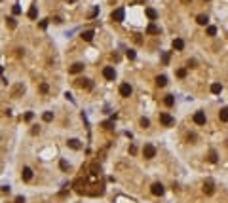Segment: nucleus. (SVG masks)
<instances>
[{
	"instance_id": "obj_19",
	"label": "nucleus",
	"mask_w": 228,
	"mask_h": 203,
	"mask_svg": "<svg viewBox=\"0 0 228 203\" xmlns=\"http://www.w3.org/2000/svg\"><path fill=\"white\" fill-rule=\"evenodd\" d=\"M221 91H222V86L219 84V82L211 84V93H215V95H217V93H221Z\"/></svg>"
},
{
	"instance_id": "obj_14",
	"label": "nucleus",
	"mask_w": 228,
	"mask_h": 203,
	"mask_svg": "<svg viewBox=\"0 0 228 203\" xmlns=\"http://www.w3.org/2000/svg\"><path fill=\"white\" fill-rule=\"evenodd\" d=\"M67 144H69L70 148H74V150H80L82 148V144H80L78 139H69V142H67Z\"/></svg>"
},
{
	"instance_id": "obj_21",
	"label": "nucleus",
	"mask_w": 228,
	"mask_h": 203,
	"mask_svg": "<svg viewBox=\"0 0 228 203\" xmlns=\"http://www.w3.org/2000/svg\"><path fill=\"white\" fill-rule=\"evenodd\" d=\"M196 21H198V25H207V23H209V19H207V15H198Z\"/></svg>"
},
{
	"instance_id": "obj_11",
	"label": "nucleus",
	"mask_w": 228,
	"mask_h": 203,
	"mask_svg": "<svg viewBox=\"0 0 228 203\" xmlns=\"http://www.w3.org/2000/svg\"><path fill=\"white\" fill-rule=\"evenodd\" d=\"M21 179L29 182L30 179H33V169H30V167H23V171H21Z\"/></svg>"
},
{
	"instance_id": "obj_1",
	"label": "nucleus",
	"mask_w": 228,
	"mask_h": 203,
	"mask_svg": "<svg viewBox=\"0 0 228 203\" xmlns=\"http://www.w3.org/2000/svg\"><path fill=\"white\" fill-rule=\"evenodd\" d=\"M110 17H112L114 23H122L124 17H126V10H124V8H116V10L110 13Z\"/></svg>"
},
{
	"instance_id": "obj_37",
	"label": "nucleus",
	"mask_w": 228,
	"mask_h": 203,
	"mask_svg": "<svg viewBox=\"0 0 228 203\" xmlns=\"http://www.w3.org/2000/svg\"><path fill=\"white\" fill-rule=\"evenodd\" d=\"M33 116H34L33 112H27V114H25V120H27V122H30V120H33Z\"/></svg>"
},
{
	"instance_id": "obj_42",
	"label": "nucleus",
	"mask_w": 228,
	"mask_h": 203,
	"mask_svg": "<svg viewBox=\"0 0 228 203\" xmlns=\"http://www.w3.org/2000/svg\"><path fill=\"white\" fill-rule=\"evenodd\" d=\"M0 2H2V0H0Z\"/></svg>"
},
{
	"instance_id": "obj_38",
	"label": "nucleus",
	"mask_w": 228,
	"mask_h": 203,
	"mask_svg": "<svg viewBox=\"0 0 228 203\" xmlns=\"http://www.w3.org/2000/svg\"><path fill=\"white\" fill-rule=\"evenodd\" d=\"M15 203H25V197L23 196H17V197H15Z\"/></svg>"
},
{
	"instance_id": "obj_18",
	"label": "nucleus",
	"mask_w": 228,
	"mask_h": 203,
	"mask_svg": "<svg viewBox=\"0 0 228 203\" xmlns=\"http://www.w3.org/2000/svg\"><path fill=\"white\" fill-rule=\"evenodd\" d=\"M219 118H221V122L228 123V108H222V110L219 112Z\"/></svg>"
},
{
	"instance_id": "obj_25",
	"label": "nucleus",
	"mask_w": 228,
	"mask_h": 203,
	"mask_svg": "<svg viewBox=\"0 0 228 203\" xmlns=\"http://www.w3.org/2000/svg\"><path fill=\"white\" fill-rule=\"evenodd\" d=\"M207 34H209V36H215V34H217V27L209 25V27H207Z\"/></svg>"
},
{
	"instance_id": "obj_29",
	"label": "nucleus",
	"mask_w": 228,
	"mask_h": 203,
	"mask_svg": "<svg viewBox=\"0 0 228 203\" xmlns=\"http://www.w3.org/2000/svg\"><path fill=\"white\" fill-rule=\"evenodd\" d=\"M162 61H164V65L169 63V53H167V51H164V53H162Z\"/></svg>"
},
{
	"instance_id": "obj_32",
	"label": "nucleus",
	"mask_w": 228,
	"mask_h": 203,
	"mask_svg": "<svg viewBox=\"0 0 228 203\" xmlns=\"http://www.w3.org/2000/svg\"><path fill=\"white\" fill-rule=\"evenodd\" d=\"M59 167H61V169H63V171H67V169H69V163H67V161H65V159H61V163H59Z\"/></svg>"
},
{
	"instance_id": "obj_22",
	"label": "nucleus",
	"mask_w": 228,
	"mask_h": 203,
	"mask_svg": "<svg viewBox=\"0 0 228 203\" xmlns=\"http://www.w3.org/2000/svg\"><path fill=\"white\" fill-rule=\"evenodd\" d=\"M29 17L30 19H36V15H38V10H36V6H30V10H29Z\"/></svg>"
},
{
	"instance_id": "obj_33",
	"label": "nucleus",
	"mask_w": 228,
	"mask_h": 203,
	"mask_svg": "<svg viewBox=\"0 0 228 203\" xmlns=\"http://www.w3.org/2000/svg\"><path fill=\"white\" fill-rule=\"evenodd\" d=\"M177 76H179V78H184V76H186V69H179V70H177Z\"/></svg>"
},
{
	"instance_id": "obj_26",
	"label": "nucleus",
	"mask_w": 228,
	"mask_h": 203,
	"mask_svg": "<svg viewBox=\"0 0 228 203\" xmlns=\"http://www.w3.org/2000/svg\"><path fill=\"white\" fill-rule=\"evenodd\" d=\"M217 159H219V158H217V152H215V150H211V152H209V161H211V163H215Z\"/></svg>"
},
{
	"instance_id": "obj_4",
	"label": "nucleus",
	"mask_w": 228,
	"mask_h": 203,
	"mask_svg": "<svg viewBox=\"0 0 228 203\" xmlns=\"http://www.w3.org/2000/svg\"><path fill=\"white\" fill-rule=\"evenodd\" d=\"M205 114L204 112H201V110H198V112H196L194 114V123H196V125H205Z\"/></svg>"
},
{
	"instance_id": "obj_3",
	"label": "nucleus",
	"mask_w": 228,
	"mask_h": 203,
	"mask_svg": "<svg viewBox=\"0 0 228 203\" xmlns=\"http://www.w3.org/2000/svg\"><path fill=\"white\" fill-rule=\"evenodd\" d=\"M160 122H162V123H164L165 127H171V125H173V123H175V120L171 118V116H169L167 112H162V114H160Z\"/></svg>"
},
{
	"instance_id": "obj_39",
	"label": "nucleus",
	"mask_w": 228,
	"mask_h": 203,
	"mask_svg": "<svg viewBox=\"0 0 228 203\" xmlns=\"http://www.w3.org/2000/svg\"><path fill=\"white\" fill-rule=\"evenodd\" d=\"M135 152H137V148H135V146L131 144V146H129V154H135Z\"/></svg>"
},
{
	"instance_id": "obj_16",
	"label": "nucleus",
	"mask_w": 228,
	"mask_h": 203,
	"mask_svg": "<svg viewBox=\"0 0 228 203\" xmlns=\"http://www.w3.org/2000/svg\"><path fill=\"white\" fill-rule=\"evenodd\" d=\"M147 32L148 34H160V27H158V25H154V23H150L147 27Z\"/></svg>"
},
{
	"instance_id": "obj_41",
	"label": "nucleus",
	"mask_w": 228,
	"mask_h": 203,
	"mask_svg": "<svg viewBox=\"0 0 228 203\" xmlns=\"http://www.w3.org/2000/svg\"><path fill=\"white\" fill-rule=\"evenodd\" d=\"M183 2H188V0H183Z\"/></svg>"
},
{
	"instance_id": "obj_23",
	"label": "nucleus",
	"mask_w": 228,
	"mask_h": 203,
	"mask_svg": "<svg viewBox=\"0 0 228 203\" xmlns=\"http://www.w3.org/2000/svg\"><path fill=\"white\" fill-rule=\"evenodd\" d=\"M6 25H8L10 29H15V27H17V21H15L13 17H8V19H6Z\"/></svg>"
},
{
	"instance_id": "obj_7",
	"label": "nucleus",
	"mask_w": 228,
	"mask_h": 203,
	"mask_svg": "<svg viewBox=\"0 0 228 203\" xmlns=\"http://www.w3.org/2000/svg\"><path fill=\"white\" fill-rule=\"evenodd\" d=\"M204 192H205L207 196H211V194L215 192V184H213V180H205V182H204Z\"/></svg>"
},
{
	"instance_id": "obj_15",
	"label": "nucleus",
	"mask_w": 228,
	"mask_h": 203,
	"mask_svg": "<svg viewBox=\"0 0 228 203\" xmlns=\"http://www.w3.org/2000/svg\"><path fill=\"white\" fill-rule=\"evenodd\" d=\"M173 48L177 49V51H181V49L184 48V40H183V38H175V40H173Z\"/></svg>"
},
{
	"instance_id": "obj_28",
	"label": "nucleus",
	"mask_w": 228,
	"mask_h": 203,
	"mask_svg": "<svg viewBox=\"0 0 228 203\" xmlns=\"http://www.w3.org/2000/svg\"><path fill=\"white\" fill-rule=\"evenodd\" d=\"M97 15H99V6H95L91 10V13H90V19H93V17H97Z\"/></svg>"
},
{
	"instance_id": "obj_40",
	"label": "nucleus",
	"mask_w": 228,
	"mask_h": 203,
	"mask_svg": "<svg viewBox=\"0 0 228 203\" xmlns=\"http://www.w3.org/2000/svg\"><path fill=\"white\" fill-rule=\"evenodd\" d=\"M194 65H196V61H194V59H190L188 63H186V66H194Z\"/></svg>"
},
{
	"instance_id": "obj_35",
	"label": "nucleus",
	"mask_w": 228,
	"mask_h": 203,
	"mask_svg": "<svg viewBox=\"0 0 228 203\" xmlns=\"http://www.w3.org/2000/svg\"><path fill=\"white\" fill-rule=\"evenodd\" d=\"M13 13H15V15L21 13V8H19V4H15V6H13Z\"/></svg>"
},
{
	"instance_id": "obj_12",
	"label": "nucleus",
	"mask_w": 228,
	"mask_h": 203,
	"mask_svg": "<svg viewBox=\"0 0 228 203\" xmlns=\"http://www.w3.org/2000/svg\"><path fill=\"white\" fill-rule=\"evenodd\" d=\"M82 70H84V63H74V65L69 69L70 74H78V72H82Z\"/></svg>"
},
{
	"instance_id": "obj_5",
	"label": "nucleus",
	"mask_w": 228,
	"mask_h": 203,
	"mask_svg": "<svg viewBox=\"0 0 228 203\" xmlns=\"http://www.w3.org/2000/svg\"><path fill=\"white\" fill-rule=\"evenodd\" d=\"M103 76H105L107 80H114V78H116V70H114L112 66H105V69H103Z\"/></svg>"
},
{
	"instance_id": "obj_17",
	"label": "nucleus",
	"mask_w": 228,
	"mask_h": 203,
	"mask_svg": "<svg viewBox=\"0 0 228 203\" xmlns=\"http://www.w3.org/2000/svg\"><path fill=\"white\" fill-rule=\"evenodd\" d=\"M165 84H167V76H164V74H162V76H158V78H156V86H158V87H164Z\"/></svg>"
},
{
	"instance_id": "obj_34",
	"label": "nucleus",
	"mask_w": 228,
	"mask_h": 203,
	"mask_svg": "<svg viewBox=\"0 0 228 203\" xmlns=\"http://www.w3.org/2000/svg\"><path fill=\"white\" fill-rule=\"evenodd\" d=\"M48 89H50L48 84H40V91H42V93H48Z\"/></svg>"
},
{
	"instance_id": "obj_27",
	"label": "nucleus",
	"mask_w": 228,
	"mask_h": 203,
	"mask_svg": "<svg viewBox=\"0 0 228 203\" xmlns=\"http://www.w3.org/2000/svg\"><path fill=\"white\" fill-rule=\"evenodd\" d=\"M126 57H127L129 61H133V59H135V51H133V49H127V51H126Z\"/></svg>"
},
{
	"instance_id": "obj_10",
	"label": "nucleus",
	"mask_w": 228,
	"mask_h": 203,
	"mask_svg": "<svg viewBox=\"0 0 228 203\" xmlns=\"http://www.w3.org/2000/svg\"><path fill=\"white\" fill-rule=\"evenodd\" d=\"M144 13H147V17L150 19V21H156V19H158V12L154 8H147V10H144Z\"/></svg>"
},
{
	"instance_id": "obj_8",
	"label": "nucleus",
	"mask_w": 228,
	"mask_h": 203,
	"mask_svg": "<svg viewBox=\"0 0 228 203\" xmlns=\"http://www.w3.org/2000/svg\"><path fill=\"white\" fill-rule=\"evenodd\" d=\"M131 93H133V89H131V86H129V84H122L120 86V95L122 97H129Z\"/></svg>"
},
{
	"instance_id": "obj_24",
	"label": "nucleus",
	"mask_w": 228,
	"mask_h": 203,
	"mask_svg": "<svg viewBox=\"0 0 228 203\" xmlns=\"http://www.w3.org/2000/svg\"><path fill=\"white\" fill-rule=\"evenodd\" d=\"M42 120H44V122H51V120H53V112H44Z\"/></svg>"
},
{
	"instance_id": "obj_31",
	"label": "nucleus",
	"mask_w": 228,
	"mask_h": 203,
	"mask_svg": "<svg viewBox=\"0 0 228 203\" xmlns=\"http://www.w3.org/2000/svg\"><path fill=\"white\" fill-rule=\"evenodd\" d=\"M148 125H150L148 118H141V127H148Z\"/></svg>"
},
{
	"instance_id": "obj_30",
	"label": "nucleus",
	"mask_w": 228,
	"mask_h": 203,
	"mask_svg": "<svg viewBox=\"0 0 228 203\" xmlns=\"http://www.w3.org/2000/svg\"><path fill=\"white\" fill-rule=\"evenodd\" d=\"M82 184H84V182H82V179H78V180L74 182V188L78 190V192H82Z\"/></svg>"
},
{
	"instance_id": "obj_20",
	"label": "nucleus",
	"mask_w": 228,
	"mask_h": 203,
	"mask_svg": "<svg viewBox=\"0 0 228 203\" xmlns=\"http://www.w3.org/2000/svg\"><path fill=\"white\" fill-rule=\"evenodd\" d=\"M164 103H165V106H173V105H175V97H173V95H165Z\"/></svg>"
},
{
	"instance_id": "obj_2",
	"label": "nucleus",
	"mask_w": 228,
	"mask_h": 203,
	"mask_svg": "<svg viewBox=\"0 0 228 203\" xmlns=\"http://www.w3.org/2000/svg\"><path fill=\"white\" fill-rule=\"evenodd\" d=\"M143 156H144V159H152L154 156H156V148H154L152 144H144V148H143Z\"/></svg>"
},
{
	"instance_id": "obj_9",
	"label": "nucleus",
	"mask_w": 228,
	"mask_h": 203,
	"mask_svg": "<svg viewBox=\"0 0 228 203\" xmlns=\"http://www.w3.org/2000/svg\"><path fill=\"white\" fill-rule=\"evenodd\" d=\"M76 84H78L80 87H86V89H93L91 80H87V78H80V80H76Z\"/></svg>"
},
{
	"instance_id": "obj_6",
	"label": "nucleus",
	"mask_w": 228,
	"mask_h": 203,
	"mask_svg": "<svg viewBox=\"0 0 228 203\" xmlns=\"http://www.w3.org/2000/svg\"><path fill=\"white\" fill-rule=\"evenodd\" d=\"M150 192H152V194L154 196H164V186L162 184H160V182H154V184H152V188H150Z\"/></svg>"
},
{
	"instance_id": "obj_36",
	"label": "nucleus",
	"mask_w": 228,
	"mask_h": 203,
	"mask_svg": "<svg viewBox=\"0 0 228 203\" xmlns=\"http://www.w3.org/2000/svg\"><path fill=\"white\" fill-rule=\"evenodd\" d=\"M38 27L42 29V30H46V29H48V21H40V25H38Z\"/></svg>"
},
{
	"instance_id": "obj_13",
	"label": "nucleus",
	"mask_w": 228,
	"mask_h": 203,
	"mask_svg": "<svg viewBox=\"0 0 228 203\" xmlns=\"http://www.w3.org/2000/svg\"><path fill=\"white\" fill-rule=\"evenodd\" d=\"M93 36H95L93 29H87V30H84V32H82V38H84L86 42H91V40H93Z\"/></svg>"
}]
</instances>
